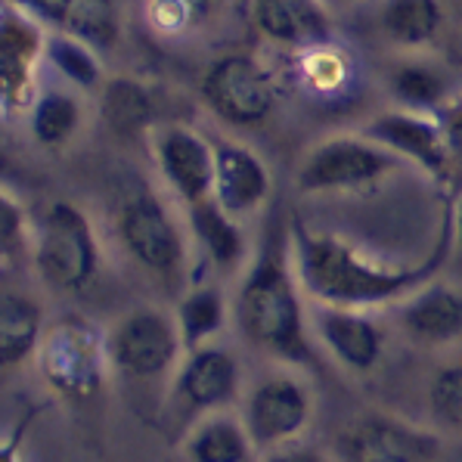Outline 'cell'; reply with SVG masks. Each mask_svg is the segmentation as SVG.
<instances>
[{"label":"cell","mask_w":462,"mask_h":462,"mask_svg":"<svg viewBox=\"0 0 462 462\" xmlns=\"http://www.w3.org/2000/svg\"><path fill=\"white\" fill-rule=\"evenodd\" d=\"M289 239H292L298 282L310 301L329 304V308L369 310L388 301H403L425 282L435 280L453 245V217L447 205L431 254L416 267H391L366 258L360 248L345 243L336 233L310 230L301 217H292Z\"/></svg>","instance_id":"6da1fadb"},{"label":"cell","mask_w":462,"mask_h":462,"mask_svg":"<svg viewBox=\"0 0 462 462\" xmlns=\"http://www.w3.org/2000/svg\"><path fill=\"white\" fill-rule=\"evenodd\" d=\"M233 317L245 341L258 351L292 366H317L308 338L304 289L292 261V239L282 233V226H270L261 252L248 264L236 289Z\"/></svg>","instance_id":"7a4b0ae2"},{"label":"cell","mask_w":462,"mask_h":462,"mask_svg":"<svg viewBox=\"0 0 462 462\" xmlns=\"http://www.w3.org/2000/svg\"><path fill=\"white\" fill-rule=\"evenodd\" d=\"M44 385L62 401H90L112 369L109 332L81 314H66L47 326L34 354Z\"/></svg>","instance_id":"3957f363"},{"label":"cell","mask_w":462,"mask_h":462,"mask_svg":"<svg viewBox=\"0 0 462 462\" xmlns=\"http://www.w3.org/2000/svg\"><path fill=\"white\" fill-rule=\"evenodd\" d=\"M32 261L53 292H88L99 273V239L90 217L72 202H50L34 224Z\"/></svg>","instance_id":"277c9868"},{"label":"cell","mask_w":462,"mask_h":462,"mask_svg":"<svg viewBox=\"0 0 462 462\" xmlns=\"http://www.w3.org/2000/svg\"><path fill=\"white\" fill-rule=\"evenodd\" d=\"M116 233L140 267L159 276H177L187 264V236L159 193L137 174L116 189Z\"/></svg>","instance_id":"5b68a950"},{"label":"cell","mask_w":462,"mask_h":462,"mask_svg":"<svg viewBox=\"0 0 462 462\" xmlns=\"http://www.w3.org/2000/svg\"><path fill=\"white\" fill-rule=\"evenodd\" d=\"M202 99L226 125L254 127L273 112L276 81L264 62L248 53H226L202 75Z\"/></svg>","instance_id":"8992f818"},{"label":"cell","mask_w":462,"mask_h":462,"mask_svg":"<svg viewBox=\"0 0 462 462\" xmlns=\"http://www.w3.org/2000/svg\"><path fill=\"white\" fill-rule=\"evenodd\" d=\"M183 338L177 319L165 310L143 308L118 319L109 329V357L112 369L131 379H159L180 366Z\"/></svg>","instance_id":"52a82bcc"},{"label":"cell","mask_w":462,"mask_h":462,"mask_svg":"<svg viewBox=\"0 0 462 462\" xmlns=\"http://www.w3.org/2000/svg\"><path fill=\"white\" fill-rule=\"evenodd\" d=\"M394 171V155L379 143L360 137H329L304 155L298 168L301 193H345L379 183Z\"/></svg>","instance_id":"ba28073f"},{"label":"cell","mask_w":462,"mask_h":462,"mask_svg":"<svg viewBox=\"0 0 462 462\" xmlns=\"http://www.w3.org/2000/svg\"><path fill=\"white\" fill-rule=\"evenodd\" d=\"M341 462H438L440 438L391 413H364L338 435Z\"/></svg>","instance_id":"9c48e42d"},{"label":"cell","mask_w":462,"mask_h":462,"mask_svg":"<svg viewBox=\"0 0 462 462\" xmlns=\"http://www.w3.org/2000/svg\"><path fill=\"white\" fill-rule=\"evenodd\" d=\"M314 419V397L295 375H267L245 397L243 422L258 450H276L304 435Z\"/></svg>","instance_id":"30bf717a"},{"label":"cell","mask_w":462,"mask_h":462,"mask_svg":"<svg viewBox=\"0 0 462 462\" xmlns=\"http://www.w3.org/2000/svg\"><path fill=\"white\" fill-rule=\"evenodd\" d=\"M47 60V32L34 16L13 4L0 13V99L6 112L32 109L34 72Z\"/></svg>","instance_id":"8fae6325"},{"label":"cell","mask_w":462,"mask_h":462,"mask_svg":"<svg viewBox=\"0 0 462 462\" xmlns=\"http://www.w3.org/2000/svg\"><path fill=\"white\" fill-rule=\"evenodd\" d=\"M364 137L388 149L391 155L410 159L425 174L438 177V180H450V146H447L444 125L429 112H382L364 125Z\"/></svg>","instance_id":"7c38bea8"},{"label":"cell","mask_w":462,"mask_h":462,"mask_svg":"<svg viewBox=\"0 0 462 462\" xmlns=\"http://www.w3.org/2000/svg\"><path fill=\"white\" fill-rule=\"evenodd\" d=\"M162 180L183 205L205 202L215 193V143L187 125H168L152 137Z\"/></svg>","instance_id":"4fadbf2b"},{"label":"cell","mask_w":462,"mask_h":462,"mask_svg":"<svg viewBox=\"0 0 462 462\" xmlns=\"http://www.w3.org/2000/svg\"><path fill=\"white\" fill-rule=\"evenodd\" d=\"M239 360L226 347L205 345L187 351L174 375V394L187 410L199 416L220 413L239 397Z\"/></svg>","instance_id":"5bb4252c"},{"label":"cell","mask_w":462,"mask_h":462,"mask_svg":"<svg viewBox=\"0 0 462 462\" xmlns=\"http://www.w3.org/2000/svg\"><path fill=\"white\" fill-rule=\"evenodd\" d=\"M220 208L233 217L258 211L270 196V171L254 149L236 140L215 143V193Z\"/></svg>","instance_id":"9a60e30c"},{"label":"cell","mask_w":462,"mask_h":462,"mask_svg":"<svg viewBox=\"0 0 462 462\" xmlns=\"http://www.w3.org/2000/svg\"><path fill=\"white\" fill-rule=\"evenodd\" d=\"M314 332L323 347L351 373H369L382 357L385 336L366 317V310L354 308H329L317 304L314 310Z\"/></svg>","instance_id":"2e32d148"},{"label":"cell","mask_w":462,"mask_h":462,"mask_svg":"<svg viewBox=\"0 0 462 462\" xmlns=\"http://www.w3.org/2000/svg\"><path fill=\"white\" fill-rule=\"evenodd\" d=\"M4 4L19 6L41 25L75 34L97 50H109L118 41L116 0H4Z\"/></svg>","instance_id":"e0dca14e"},{"label":"cell","mask_w":462,"mask_h":462,"mask_svg":"<svg viewBox=\"0 0 462 462\" xmlns=\"http://www.w3.org/2000/svg\"><path fill=\"white\" fill-rule=\"evenodd\" d=\"M254 23L276 44L317 47L332 41L323 0H252Z\"/></svg>","instance_id":"ac0fdd59"},{"label":"cell","mask_w":462,"mask_h":462,"mask_svg":"<svg viewBox=\"0 0 462 462\" xmlns=\"http://www.w3.org/2000/svg\"><path fill=\"white\" fill-rule=\"evenodd\" d=\"M401 323L422 345H444L462 336V295L440 282H425L403 298Z\"/></svg>","instance_id":"d6986e66"},{"label":"cell","mask_w":462,"mask_h":462,"mask_svg":"<svg viewBox=\"0 0 462 462\" xmlns=\"http://www.w3.org/2000/svg\"><path fill=\"white\" fill-rule=\"evenodd\" d=\"M189 233H193L199 252L205 254L215 270H236L245 258V236L230 211L220 208L215 196L187 208Z\"/></svg>","instance_id":"ffe728a7"},{"label":"cell","mask_w":462,"mask_h":462,"mask_svg":"<svg viewBox=\"0 0 462 462\" xmlns=\"http://www.w3.org/2000/svg\"><path fill=\"white\" fill-rule=\"evenodd\" d=\"M254 450L258 447L248 435L243 416L226 410L202 416L183 440L187 462H254Z\"/></svg>","instance_id":"44dd1931"},{"label":"cell","mask_w":462,"mask_h":462,"mask_svg":"<svg viewBox=\"0 0 462 462\" xmlns=\"http://www.w3.org/2000/svg\"><path fill=\"white\" fill-rule=\"evenodd\" d=\"M47 332L44 310L28 295L6 292L0 301V364L4 369L25 364L38 354V345Z\"/></svg>","instance_id":"7402d4cb"},{"label":"cell","mask_w":462,"mask_h":462,"mask_svg":"<svg viewBox=\"0 0 462 462\" xmlns=\"http://www.w3.org/2000/svg\"><path fill=\"white\" fill-rule=\"evenodd\" d=\"M174 319L187 351L215 345V338L226 326V298L211 282H199V286L183 292L180 304L174 310Z\"/></svg>","instance_id":"603a6c76"},{"label":"cell","mask_w":462,"mask_h":462,"mask_svg":"<svg viewBox=\"0 0 462 462\" xmlns=\"http://www.w3.org/2000/svg\"><path fill=\"white\" fill-rule=\"evenodd\" d=\"M444 13L438 0H385L379 13L382 34L401 47H425L438 38Z\"/></svg>","instance_id":"cb8c5ba5"},{"label":"cell","mask_w":462,"mask_h":462,"mask_svg":"<svg viewBox=\"0 0 462 462\" xmlns=\"http://www.w3.org/2000/svg\"><path fill=\"white\" fill-rule=\"evenodd\" d=\"M103 118L116 134L131 137V134L152 125V94L140 81H134V78H112L103 88Z\"/></svg>","instance_id":"d4e9b609"},{"label":"cell","mask_w":462,"mask_h":462,"mask_svg":"<svg viewBox=\"0 0 462 462\" xmlns=\"http://www.w3.org/2000/svg\"><path fill=\"white\" fill-rule=\"evenodd\" d=\"M28 118H32V137L41 146H66L81 127V103L69 90H44L34 97Z\"/></svg>","instance_id":"484cf974"},{"label":"cell","mask_w":462,"mask_h":462,"mask_svg":"<svg viewBox=\"0 0 462 462\" xmlns=\"http://www.w3.org/2000/svg\"><path fill=\"white\" fill-rule=\"evenodd\" d=\"M99 50L75 34L50 32L47 34V62L78 90H94L103 81V62Z\"/></svg>","instance_id":"4316f807"},{"label":"cell","mask_w":462,"mask_h":462,"mask_svg":"<svg viewBox=\"0 0 462 462\" xmlns=\"http://www.w3.org/2000/svg\"><path fill=\"white\" fill-rule=\"evenodd\" d=\"M391 97L413 112H431L444 103L447 97V81L440 72L419 62H407V66L391 72Z\"/></svg>","instance_id":"83f0119b"},{"label":"cell","mask_w":462,"mask_h":462,"mask_svg":"<svg viewBox=\"0 0 462 462\" xmlns=\"http://www.w3.org/2000/svg\"><path fill=\"white\" fill-rule=\"evenodd\" d=\"M431 416L447 429H462V364L440 366L429 385Z\"/></svg>","instance_id":"f1b7e54d"},{"label":"cell","mask_w":462,"mask_h":462,"mask_svg":"<svg viewBox=\"0 0 462 462\" xmlns=\"http://www.w3.org/2000/svg\"><path fill=\"white\" fill-rule=\"evenodd\" d=\"M211 10V0H149L146 16L155 32L177 34L202 23Z\"/></svg>","instance_id":"f546056e"},{"label":"cell","mask_w":462,"mask_h":462,"mask_svg":"<svg viewBox=\"0 0 462 462\" xmlns=\"http://www.w3.org/2000/svg\"><path fill=\"white\" fill-rule=\"evenodd\" d=\"M32 233L34 226H28L23 205L16 199L4 196V202H0V248H4L6 258L19 254V248L25 245V236H32Z\"/></svg>","instance_id":"4dcf8cb0"},{"label":"cell","mask_w":462,"mask_h":462,"mask_svg":"<svg viewBox=\"0 0 462 462\" xmlns=\"http://www.w3.org/2000/svg\"><path fill=\"white\" fill-rule=\"evenodd\" d=\"M440 125H444L447 146H450V180L462 193V99L440 118Z\"/></svg>","instance_id":"1f68e13d"},{"label":"cell","mask_w":462,"mask_h":462,"mask_svg":"<svg viewBox=\"0 0 462 462\" xmlns=\"http://www.w3.org/2000/svg\"><path fill=\"white\" fill-rule=\"evenodd\" d=\"M323 44L317 47H308L310 56H308V78L310 84H317V88H336L341 81V69H338V60H336V50L332 53H326V50H319Z\"/></svg>","instance_id":"d6a6232c"},{"label":"cell","mask_w":462,"mask_h":462,"mask_svg":"<svg viewBox=\"0 0 462 462\" xmlns=\"http://www.w3.org/2000/svg\"><path fill=\"white\" fill-rule=\"evenodd\" d=\"M264 462H326V457L317 450V447L292 440V444H282V447H276V450H267Z\"/></svg>","instance_id":"836d02e7"},{"label":"cell","mask_w":462,"mask_h":462,"mask_svg":"<svg viewBox=\"0 0 462 462\" xmlns=\"http://www.w3.org/2000/svg\"><path fill=\"white\" fill-rule=\"evenodd\" d=\"M450 217H453V243L462 252V193H457V199L450 202Z\"/></svg>","instance_id":"e575fe53"}]
</instances>
